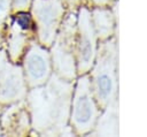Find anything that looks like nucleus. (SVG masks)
Segmentation results:
<instances>
[{
    "label": "nucleus",
    "mask_w": 147,
    "mask_h": 137,
    "mask_svg": "<svg viewBox=\"0 0 147 137\" xmlns=\"http://www.w3.org/2000/svg\"><path fill=\"white\" fill-rule=\"evenodd\" d=\"M14 23L18 25L23 30H29L31 28V16L28 13H24L23 10H20L15 16H14Z\"/></svg>",
    "instance_id": "12"
},
{
    "label": "nucleus",
    "mask_w": 147,
    "mask_h": 137,
    "mask_svg": "<svg viewBox=\"0 0 147 137\" xmlns=\"http://www.w3.org/2000/svg\"><path fill=\"white\" fill-rule=\"evenodd\" d=\"M96 55V35L93 28L91 10L82 7L77 17L76 68L80 75L88 73Z\"/></svg>",
    "instance_id": "5"
},
{
    "label": "nucleus",
    "mask_w": 147,
    "mask_h": 137,
    "mask_svg": "<svg viewBox=\"0 0 147 137\" xmlns=\"http://www.w3.org/2000/svg\"><path fill=\"white\" fill-rule=\"evenodd\" d=\"M32 15L37 25V33L41 45H53V41L64 15V7L62 1L33 0Z\"/></svg>",
    "instance_id": "6"
},
{
    "label": "nucleus",
    "mask_w": 147,
    "mask_h": 137,
    "mask_svg": "<svg viewBox=\"0 0 147 137\" xmlns=\"http://www.w3.org/2000/svg\"><path fill=\"white\" fill-rule=\"evenodd\" d=\"M72 98L71 81L56 74L28 94L32 125L41 135H64Z\"/></svg>",
    "instance_id": "1"
},
{
    "label": "nucleus",
    "mask_w": 147,
    "mask_h": 137,
    "mask_svg": "<svg viewBox=\"0 0 147 137\" xmlns=\"http://www.w3.org/2000/svg\"><path fill=\"white\" fill-rule=\"evenodd\" d=\"M118 105L107 106L103 114L98 117L94 125V130L91 131V135L94 136H117L118 135Z\"/></svg>",
    "instance_id": "10"
},
{
    "label": "nucleus",
    "mask_w": 147,
    "mask_h": 137,
    "mask_svg": "<svg viewBox=\"0 0 147 137\" xmlns=\"http://www.w3.org/2000/svg\"><path fill=\"white\" fill-rule=\"evenodd\" d=\"M28 30H23L21 29L18 25H16L15 23H13L11 28H10V33H9V55L13 61H15L16 59H18V56L21 55L25 44H26V32Z\"/></svg>",
    "instance_id": "11"
},
{
    "label": "nucleus",
    "mask_w": 147,
    "mask_h": 137,
    "mask_svg": "<svg viewBox=\"0 0 147 137\" xmlns=\"http://www.w3.org/2000/svg\"><path fill=\"white\" fill-rule=\"evenodd\" d=\"M118 47L116 38L101 40L91 73V86L99 108L117 104Z\"/></svg>",
    "instance_id": "2"
},
{
    "label": "nucleus",
    "mask_w": 147,
    "mask_h": 137,
    "mask_svg": "<svg viewBox=\"0 0 147 137\" xmlns=\"http://www.w3.org/2000/svg\"><path fill=\"white\" fill-rule=\"evenodd\" d=\"M26 97V82L22 68L6 61L0 74V102L10 104Z\"/></svg>",
    "instance_id": "8"
},
{
    "label": "nucleus",
    "mask_w": 147,
    "mask_h": 137,
    "mask_svg": "<svg viewBox=\"0 0 147 137\" xmlns=\"http://www.w3.org/2000/svg\"><path fill=\"white\" fill-rule=\"evenodd\" d=\"M76 35L77 17L70 13L62 20L52 48L55 74L68 81L76 77Z\"/></svg>",
    "instance_id": "3"
},
{
    "label": "nucleus",
    "mask_w": 147,
    "mask_h": 137,
    "mask_svg": "<svg viewBox=\"0 0 147 137\" xmlns=\"http://www.w3.org/2000/svg\"><path fill=\"white\" fill-rule=\"evenodd\" d=\"M10 0H0V22L6 18L9 13Z\"/></svg>",
    "instance_id": "13"
},
{
    "label": "nucleus",
    "mask_w": 147,
    "mask_h": 137,
    "mask_svg": "<svg viewBox=\"0 0 147 137\" xmlns=\"http://www.w3.org/2000/svg\"><path fill=\"white\" fill-rule=\"evenodd\" d=\"M5 63H6V54L3 52H0V74H1V70L5 66Z\"/></svg>",
    "instance_id": "15"
},
{
    "label": "nucleus",
    "mask_w": 147,
    "mask_h": 137,
    "mask_svg": "<svg viewBox=\"0 0 147 137\" xmlns=\"http://www.w3.org/2000/svg\"><path fill=\"white\" fill-rule=\"evenodd\" d=\"M31 0H13V7L16 10H24L28 8Z\"/></svg>",
    "instance_id": "14"
},
{
    "label": "nucleus",
    "mask_w": 147,
    "mask_h": 137,
    "mask_svg": "<svg viewBox=\"0 0 147 137\" xmlns=\"http://www.w3.org/2000/svg\"><path fill=\"white\" fill-rule=\"evenodd\" d=\"M70 108V121L75 132L78 135L91 132L99 117V106L94 99L88 75L84 74L77 81Z\"/></svg>",
    "instance_id": "4"
},
{
    "label": "nucleus",
    "mask_w": 147,
    "mask_h": 137,
    "mask_svg": "<svg viewBox=\"0 0 147 137\" xmlns=\"http://www.w3.org/2000/svg\"><path fill=\"white\" fill-rule=\"evenodd\" d=\"M96 6H107L109 5L110 0H92Z\"/></svg>",
    "instance_id": "17"
},
{
    "label": "nucleus",
    "mask_w": 147,
    "mask_h": 137,
    "mask_svg": "<svg viewBox=\"0 0 147 137\" xmlns=\"http://www.w3.org/2000/svg\"><path fill=\"white\" fill-rule=\"evenodd\" d=\"M62 2H65L67 5H69L70 7H76L78 3H79V1L80 0H61Z\"/></svg>",
    "instance_id": "16"
},
{
    "label": "nucleus",
    "mask_w": 147,
    "mask_h": 137,
    "mask_svg": "<svg viewBox=\"0 0 147 137\" xmlns=\"http://www.w3.org/2000/svg\"><path fill=\"white\" fill-rule=\"evenodd\" d=\"M25 82L34 87L44 84L51 76V58L48 52L38 44H32L24 58Z\"/></svg>",
    "instance_id": "7"
},
{
    "label": "nucleus",
    "mask_w": 147,
    "mask_h": 137,
    "mask_svg": "<svg viewBox=\"0 0 147 137\" xmlns=\"http://www.w3.org/2000/svg\"><path fill=\"white\" fill-rule=\"evenodd\" d=\"M107 6H98L91 12L92 23L96 37L100 40L110 38L114 35L115 20L110 9L106 8Z\"/></svg>",
    "instance_id": "9"
}]
</instances>
